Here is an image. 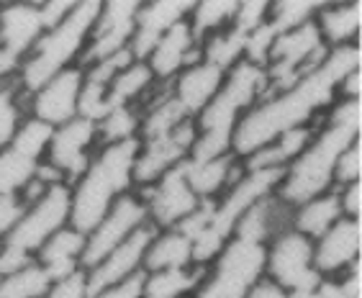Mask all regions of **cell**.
<instances>
[{"label": "cell", "instance_id": "cell-1", "mask_svg": "<svg viewBox=\"0 0 362 298\" xmlns=\"http://www.w3.org/2000/svg\"><path fill=\"white\" fill-rule=\"evenodd\" d=\"M360 44L329 49L324 62L314 72H308L296 85L265 98L250 113H244L231 137V154L244 160L247 154L270 144L272 139L288 129L316 124V118H324V113L337 101L339 83L349 72L360 69Z\"/></svg>", "mask_w": 362, "mask_h": 298}, {"label": "cell", "instance_id": "cell-2", "mask_svg": "<svg viewBox=\"0 0 362 298\" xmlns=\"http://www.w3.org/2000/svg\"><path fill=\"white\" fill-rule=\"evenodd\" d=\"M362 132V103L337 98L324 113L314 139L303 152L286 167L278 185V198L291 208L311 201L316 195L334 190V162L344 147H349Z\"/></svg>", "mask_w": 362, "mask_h": 298}, {"label": "cell", "instance_id": "cell-3", "mask_svg": "<svg viewBox=\"0 0 362 298\" xmlns=\"http://www.w3.org/2000/svg\"><path fill=\"white\" fill-rule=\"evenodd\" d=\"M267 96H270V80L265 67L247 59L234 64L223 75V83L214 101L195 118L198 139L188 160H216L231 154V137L237 124L244 113H250Z\"/></svg>", "mask_w": 362, "mask_h": 298}, {"label": "cell", "instance_id": "cell-4", "mask_svg": "<svg viewBox=\"0 0 362 298\" xmlns=\"http://www.w3.org/2000/svg\"><path fill=\"white\" fill-rule=\"evenodd\" d=\"M139 139L98 147L83 178L70 185V227L85 236L95 229L121 195L134 190V162Z\"/></svg>", "mask_w": 362, "mask_h": 298}, {"label": "cell", "instance_id": "cell-5", "mask_svg": "<svg viewBox=\"0 0 362 298\" xmlns=\"http://www.w3.org/2000/svg\"><path fill=\"white\" fill-rule=\"evenodd\" d=\"M98 13H100V0H80L62 23H57L54 28H47L39 36L34 49L23 57L21 75H18L23 93L31 96L47 80L59 75L62 69L80 64V57L88 47Z\"/></svg>", "mask_w": 362, "mask_h": 298}, {"label": "cell", "instance_id": "cell-6", "mask_svg": "<svg viewBox=\"0 0 362 298\" xmlns=\"http://www.w3.org/2000/svg\"><path fill=\"white\" fill-rule=\"evenodd\" d=\"M259 277H265V247L231 236L193 298H247Z\"/></svg>", "mask_w": 362, "mask_h": 298}, {"label": "cell", "instance_id": "cell-7", "mask_svg": "<svg viewBox=\"0 0 362 298\" xmlns=\"http://www.w3.org/2000/svg\"><path fill=\"white\" fill-rule=\"evenodd\" d=\"M265 277L291 298H308L324 280L314 268V242L293 229L278 234L265 247Z\"/></svg>", "mask_w": 362, "mask_h": 298}, {"label": "cell", "instance_id": "cell-8", "mask_svg": "<svg viewBox=\"0 0 362 298\" xmlns=\"http://www.w3.org/2000/svg\"><path fill=\"white\" fill-rule=\"evenodd\" d=\"M67 224H70V188L54 185L49 188L42 201H36L23 211L21 219L0 244L36 260V252L42 250V244Z\"/></svg>", "mask_w": 362, "mask_h": 298}, {"label": "cell", "instance_id": "cell-9", "mask_svg": "<svg viewBox=\"0 0 362 298\" xmlns=\"http://www.w3.org/2000/svg\"><path fill=\"white\" fill-rule=\"evenodd\" d=\"M146 224H149V216H146V206L139 198V193L132 190V193L121 195L119 201L111 206V211L100 219L95 229L85 236L83 268L85 270L95 268L108 252L124 244L134 231H139Z\"/></svg>", "mask_w": 362, "mask_h": 298}, {"label": "cell", "instance_id": "cell-10", "mask_svg": "<svg viewBox=\"0 0 362 298\" xmlns=\"http://www.w3.org/2000/svg\"><path fill=\"white\" fill-rule=\"evenodd\" d=\"M195 139H198V126H195V118H188L168 137L139 142V152L134 162V190L154 185L162 175L182 165L190 157Z\"/></svg>", "mask_w": 362, "mask_h": 298}, {"label": "cell", "instance_id": "cell-11", "mask_svg": "<svg viewBox=\"0 0 362 298\" xmlns=\"http://www.w3.org/2000/svg\"><path fill=\"white\" fill-rule=\"evenodd\" d=\"M98 147H100L98 144V124L77 116L67 124L52 129L44 162L54 165L64 175V183L70 188L83 178L93 154L98 152Z\"/></svg>", "mask_w": 362, "mask_h": 298}, {"label": "cell", "instance_id": "cell-12", "mask_svg": "<svg viewBox=\"0 0 362 298\" xmlns=\"http://www.w3.org/2000/svg\"><path fill=\"white\" fill-rule=\"evenodd\" d=\"M286 170H252L239 178L226 193L214 201V211H211V224L209 229H214L223 239L234 236V227H237L239 216L257 201H262L265 195H272L278 190L280 180H283Z\"/></svg>", "mask_w": 362, "mask_h": 298}, {"label": "cell", "instance_id": "cell-13", "mask_svg": "<svg viewBox=\"0 0 362 298\" xmlns=\"http://www.w3.org/2000/svg\"><path fill=\"white\" fill-rule=\"evenodd\" d=\"M139 6V0H105V3H100V13H98V21L93 26V34L77 67L100 62L105 57L129 47L134 28H136Z\"/></svg>", "mask_w": 362, "mask_h": 298}, {"label": "cell", "instance_id": "cell-14", "mask_svg": "<svg viewBox=\"0 0 362 298\" xmlns=\"http://www.w3.org/2000/svg\"><path fill=\"white\" fill-rule=\"evenodd\" d=\"M139 198L146 206V216L157 231L175 229L182 219H188L195 208L201 206V201L195 198V193L185 183L182 175V165L170 170L168 175H162L160 180L149 188H136Z\"/></svg>", "mask_w": 362, "mask_h": 298}, {"label": "cell", "instance_id": "cell-15", "mask_svg": "<svg viewBox=\"0 0 362 298\" xmlns=\"http://www.w3.org/2000/svg\"><path fill=\"white\" fill-rule=\"evenodd\" d=\"M83 91V67L62 69L59 75L28 96V116L39 118L44 124L62 126L72 118H77V101Z\"/></svg>", "mask_w": 362, "mask_h": 298}, {"label": "cell", "instance_id": "cell-16", "mask_svg": "<svg viewBox=\"0 0 362 298\" xmlns=\"http://www.w3.org/2000/svg\"><path fill=\"white\" fill-rule=\"evenodd\" d=\"M362 224L344 219L327 229L314 242V268L324 280H337L344 270L360 263Z\"/></svg>", "mask_w": 362, "mask_h": 298}, {"label": "cell", "instance_id": "cell-17", "mask_svg": "<svg viewBox=\"0 0 362 298\" xmlns=\"http://www.w3.org/2000/svg\"><path fill=\"white\" fill-rule=\"evenodd\" d=\"M157 229L152 224L141 227L139 231H134L124 244H119L113 252L100 260L95 268L88 270V285H90V296L103 288H111V285L121 283L126 277L136 275V273H144V255L149 242L154 239Z\"/></svg>", "mask_w": 362, "mask_h": 298}, {"label": "cell", "instance_id": "cell-18", "mask_svg": "<svg viewBox=\"0 0 362 298\" xmlns=\"http://www.w3.org/2000/svg\"><path fill=\"white\" fill-rule=\"evenodd\" d=\"M201 59V42L195 39L190 23L180 21L154 44V49L146 57V67L152 69L157 83H173L182 69Z\"/></svg>", "mask_w": 362, "mask_h": 298}, {"label": "cell", "instance_id": "cell-19", "mask_svg": "<svg viewBox=\"0 0 362 298\" xmlns=\"http://www.w3.org/2000/svg\"><path fill=\"white\" fill-rule=\"evenodd\" d=\"M193 11V0H157V3H141L136 13V28L132 36L134 59L146 62L154 44L160 42L162 34H168L170 28L177 26L180 21H188Z\"/></svg>", "mask_w": 362, "mask_h": 298}, {"label": "cell", "instance_id": "cell-20", "mask_svg": "<svg viewBox=\"0 0 362 298\" xmlns=\"http://www.w3.org/2000/svg\"><path fill=\"white\" fill-rule=\"evenodd\" d=\"M182 175L198 201H218L244 175V165L234 154L216 160H185Z\"/></svg>", "mask_w": 362, "mask_h": 298}, {"label": "cell", "instance_id": "cell-21", "mask_svg": "<svg viewBox=\"0 0 362 298\" xmlns=\"http://www.w3.org/2000/svg\"><path fill=\"white\" fill-rule=\"evenodd\" d=\"M223 75L218 67L209 62H195L190 67H185L180 75L170 83V93H173L175 103L180 105L182 113L188 118H198L206 105L214 101V96L218 93L223 83Z\"/></svg>", "mask_w": 362, "mask_h": 298}, {"label": "cell", "instance_id": "cell-22", "mask_svg": "<svg viewBox=\"0 0 362 298\" xmlns=\"http://www.w3.org/2000/svg\"><path fill=\"white\" fill-rule=\"evenodd\" d=\"M291 219L293 208L286 201H280L278 193L265 195L262 201H257L239 216L237 227H234V236L267 247L275 236L291 229Z\"/></svg>", "mask_w": 362, "mask_h": 298}, {"label": "cell", "instance_id": "cell-23", "mask_svg": "<svg viewBox=\"0 0 362 298\" xmlns=\"http://www.w3.org/2000/svg\"><path fill=\"white\" fill-rule=\"evenodd\" d=\"M44 23L39 16V3H8L0 6V47L23 57L34 49Z\"/></svg>", "mask_w": 362, "mask_h": 298}, {"label": "cell", "instance_id": "cell-24", "mask_svg": "<svg viewBox=\"0 0 362 298\" xmlns=\"http://www.w3.org/2000/svg\"><path fill=\"white\" fill-rule=\"evenodd\" d=\"M316 31L327 49L360 44L362 3H321L314 16Z\"/></svg>", "mask_w": 362, "mask_h": 298}, {"label": "cell", "instance_id": "cell-25", "mask_svg": "<svg viewBox=\"0 0 362 298\" xmlns=\"http://www.w3.org/2000/svg\"><path fill=\"white\" fill-rule=\"evenodd\" d=\"M83 250H85V234L72 229L70 224L52 234L42 244V250L36 252V263L47 270L49 280L70 275V273L83 268Z\"/></svg>", "mask_w": 362, "mask_h": 298}, {"label": "cell", "instance_id": "cell-26", "mask_svg": "<svg viewBox=\"0 0 362 298\" xmlns=\"http://www.w3.org/2000/svg\"><path fill=\"white\" fill-rule=\"evenodd\" d=\"M339 219H341V208H339V195H337V188H334L329 193H321L316 198H311V201L293 208L291 229L303 234L311 242H316Z\"/></svg>", "mask_w": 362, "mask_h": 298}, {"label": "cell", "instance_id": "cell-27", "mask_svg": "<svg viewBox=\"0 0 362 298\" xmlns=\"http://www.w3.org/2000/svg\"><path fill=\"white\" fill-rule=\"evenodd\" d=\"M190 265H193V244L177 229L157 231L146 247L144 273L175 270V268H190Z\"/></svg>", "mask_w": 362, "mask_h": 298}, {"label": "cell", "instance_id": "cell-28", "mask_svg": "<svg viewBox=\"0 0 362 298\" xmlns=\"http://www.w3.org/2000/svg\"><path fill=\"white\" fill-rule=\"evenodd\" d=\"M209 268H175V270L144 273V298H193Z\"/></svg>", "mask_w": 362, "mask_h": 298}, {"label": "cell", "instance_id": "cell-29", "mask_svg": "<svg viewBox=\"0 0 362 298\" xmlns=\"http://www.w3.org/2000/svg\"><path fill=\"white\" fill-rule=\"evenodd\" d=\"M154 75L152 69L146 67V62H132L126 69H121L119 75L113 77L108 85V105H139L146 98V93L154 88Z\"/></svg>", "mask_w": 362, "mask_h": 298}, {"label": "cell", "instance_id": "cell-30", "mask_svg": "<svg viewBox=\"0 0 362 298\" xmlns=\"http://www.w3.org/2000/svg\"><path fill=\"white\" fill-rule=\"evenodd\" d=\"M28 116V93L18 80L0 83V152L13 142L21 121Z\"/></svg>", "mask_w": 362, "mask_h": 298}, {"label": "cell", "instance_id": "cell-31", "mask_svg": "<svg viewBox=\"0 0 362 298\" xmlns=\"http://www.w3.org/2000/svg\"><path fill=\"white\" fill-rule=\"evenodd\" d=\"M234 13H237V0H203V3H193L188 23L195 39L203 42L223 28H229Z\"/></svg>", "mask_w": 362, "mask_h": 298}, {"label": "cell", "instance_id": "cell-32", "mask_svg": "<svg viewBox=\"0 0 362 298\" xmlns=\"http://www.w3.org/2000/svg\"><path fill=\"white\" fill-rule=\"evenodd\" d=\"M141 111L139 105H116L105 113V118L98 124V144H124L132 139H139Z\"/></svg>", "mask_w": 362, "mask_h": 298}, {"label": "cell", "instance_id": "cell-33", "mask_svg": "<svg viewBox=\"0 0 362 298\" xmlns=\"http://www.w3.org/2000/svg\"><path fill=\"white\" fill-rule=\"evenodd\" d=\"M244 39H247V36L239 34L234 26L223 28V31L209 36V39H203L201 42L203 62L214 64V67H218L221 72H229L234 64L244 59Z\"/></svg>", "mask_w": 362, "mask_h": 298}, {"label": "cell", "instance_id": "cell-34", "mask_svg": "<svg viewBox=\"0 0 362 298\" xmlns=\"http://www.w3.org/2000/svg\"><path fill=\"white\" fill-rule=\"evenodd\" d=\"M39 162L16 152L13 147H8L0 152V198H16L28 183L34 180V173Z\"/></svg>", "mask_w": 362, "mask_h": 298}, {"label": "cell", "instance_id": "cell-35", "mask_svg": "<svg viewBox=\"0 0 362 298\" xmlns=\"http://www.w3.org/2000/svg\"><path fill=\"white\" fill-rule=\"evenodd\" d=\"M49 285L52 280H49L47 270L34 260L31 265L0 280V298H44Z\"/></svg>", "mask_w": 362, "mask_h": 298}, {"label": "cell", "instance_id": "cell-36", "mask_svg": "<svg viewBox=\"0 0 362 298\" xmlns=\"http://www.w3.org/2000/svg\"><path fill=\"white\" fill-rule=\"evenodd\" d=\"M321 3H303V0H278V3H270V13H267V21L272 23V28L278 34H286L293 28L303 26V23L314 21L316 11H319Z\"/></svg>", "mask_w": 362, "mask_h": 298}, {"label": "cell", "instance_id": "cell-37", "mask_svg": "<svg viewBox=\"0 0 362 298\" xmlns=\"http://www.w3.org/2000/svg\"><path fill=\"white\" fill-rule=\"evenodd\" d=\"M49 139H52V126L39 121V118L26 116L21 121V126H18L13 142H11L8 147H13L16 152L26 154V157H31V160L42 162L44 154H47Z\"/></svg>", "mask_w": 362, "mask_h": 298}, {"label": "cell", "instance_id": "cell-38", "mask_svg": "<svg viewBox=\"0 0 362 298\" xmlns=\"http://www.w3.org/2000/svg\"><path fill=\"white\" fill-rule=\"evenodd\" d=\"M352 183H362V139H355L349 147H344L334 162V188Z\"/></svg>", "mask_w": 362, "mask_h": 298}, {"label": "cell", "instance_id": "cell-39", "mask_svg": "<svg viewBox=\"0 0 362 298\" xmlns=\"http://www.w3.org/2000/svg\"><path fill=\"white\" fill-rule=\"evenodd\" d=\"M275 36H278V31L272 28L270 21H265L262 26L255 28L252 34H247V39H244V59L252 64L265 67L267 57H270V49H272V44H275Z\"/></svg>", "mask_w": 362, "mask_h": 298}, {"label": "cell", "instance_id": "cell-40", "mask_svg": "<svg viewBox=\"0 0 362 298\" xmlns=\"http://www.w3.org/2000/svg\"><path fill=\"white\" fill-rule=\"evenodd\" d=\"M267 13H270V0H244V3H237V13L231 18V26L247 36L267 21Z\"/></svg>", "mask_w": 362, "mask_h": 298}, {"label": "cell", "instance_id": "cell-41", "mask_svg": "<svg viewBox=\"0 0 362 298\" xmlns=\"http://www.w3.org/2000/svg\"><path fill=\"white\" fill-rule=\"evenodd\" d=\"M44 298H90L88 270L80 268V270L70 273V275L59 277V280H52V285H49V291Z\"/></svg>", "mask_w": 362, "mask_h": 298}, {"label": "cell", "instance_id": "cell-42", "mask_svg": "<svg viewBox=\"0 0 362 298\" xmlns=\"http://www.w3.org/2000/svg\"><path fill=\"white\" fill-rule=\"evenodd\" d=\"M90 298H144V273H136V275L126 277L111 288L93 293Z\"/></svg>", "mask_w": 362, "mask_h": 298}, {"label": "cell", "instance_id": "cell-43", "mask_svg": "<svg viewBox=\"0 0 362 298\" xmlns=\"http://www.w3.org/2000/svg\"><path fill=\"white\" fill-rule=\"evenodd\" d=\"M337 195H339V208L344 219H352V222H360L362 216V183H352V185L337 188Z\"/></svg>", "mask_w": 362, "mask_h": 298}, {"label": "cell", "instance_id": "cell-44", "mask_svg": "<svg viewBox=\"0 0 362 298\" xmlns=\"http://www.w3.org/2000/svg\"><path fill=\"white\" fill-rule=\"evenodd\" d=\"M75 8L72 0H42L39 3V16H42V23H44V31L47 28H54L57 23H62L70 11Z\"/></svg>", "mask_w": 362, "mask_h": 298}, {"label": "cell", "instance_id": "cell-45", "mask_svg": "<svg viewBox=\"0 0 362 298\" xmlns=\"http://www.w3.org/2000/svg\"><path fill=\"white\" fill-rule=\"evenodd\" d=\"M23 211H26V208L21 206L18 198H0V242L8 236V231L13 229Z\"/></svg>", "mask_w": 362, "mask_h": 298}, {"label": "cell", "instance_id": "cell-46", "mask_svg": "<svg viewBox=\"0 0 362 298\" xmlns=\"http://www.w3.org/2000/svg\"><path fill=\"white\" fill-rule=\"evenodd\" d=\"M337 283L339 288L344 291L347 298H362V270H360V263H355L349 270H344L339 277H337Z\"/></svg>", "mask_w": 362, "mask_h": 298}, {"label": "cell", "instance_id": "cell-47", "mask_svg": "<svg viewBox=\"0 0 362 298\" xmlns=\"http://www.w3.org/2000/svg\"><path fill=\"white\" fill-rule=\"evenodd\" d=\"M21 64L23 59L13 52H8L6 47H0V83H8V80H18L21 75Z\"/></svg>", "mask_w": 362, "mask_h": 298}, {"label": "cell", "instance_id": "cell-48", "mask_svg": "<svg viewBox=\"0 0 362 298\" xmlns=\"http://www.w3.org/2000/svg\"><path fill=\"white\" fill-rule=\"evenodd\" d=\"M247 298H291L286 288H280L278 283H272L270 277H259L257 283L252 285Z\"/></svg>", "mask_w": 362, "mask_h": 298}, {"label": "cell", "instance_id": "cell-49", "mask_svg": "<svg viewBox=\"0 0 362 298\" xmlns=\"http://www.w3.org/2000/svg\"><path fill=\"white\" fill-rule=\"evenodd\" d=\"M360 93H362V69H355V72H349V75L339 83L337 98H349V101H360Z\"/></svg>", "mask_w": 362, "mask_h": 298}, {"label": "cell", "instance_id": "cell-50", "mask_svg": "<svg viewBox=\"0 0 362 298\" xmlns=\"http://www.w3.org/2000/svg\"><path fill=\"white\" fill-rule=\"evenodd\" d=\"M308 298H347V296H344V291L339 288L337 280H321L319 288H316Z\"/></svg>", "mask_w": 362, "mask_h": 298}, {"label": "cell", "instance_id": "cell-51", "mask_svg": "<svg viewBox=\"0 0 362 298\" xmlns=\"http://www.w3.org/2000/svg\"><path fill=\"white\" fill-rule=\"evenodd\" d=\"M0 280H3V275H0Z\"/></svg>", "mask_w": 362, "mask_h": 298}]
</instances>
